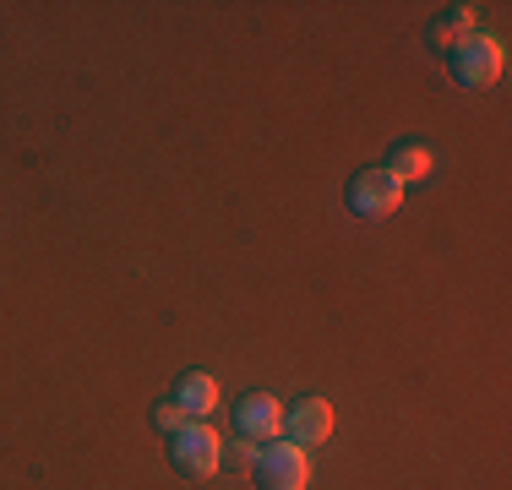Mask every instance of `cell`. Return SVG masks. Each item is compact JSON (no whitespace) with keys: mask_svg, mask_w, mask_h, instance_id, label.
<instances>
[{"mask_svg":"<svg viewBox=\"0 0 512 490\" xmlns=\"http://www.w3.org/2000/svg\"><path fill=\"white\" fill-rule=\"evenodd\" d=\"M447 60H453V82H458V88L485 93V88H496V82H502L507 49H502V39H491V33H469V39H463Z\"/></svg>","mask_w":512,"mask_h":490,"instance_id":"6da1fadb","label":"cell"},{"mask_svg":"<svg viewBox=\"0 0 512 490\" xmlns=\"http://www.w3.org/2000/svg\"><path fill=\"white\" fill-rule=\"evenodd\" d=\"M169 463H175V474H186V480H207V474H218V463H224V436L202 420H186L169 436Z\"/></svg>","mask_w":512,"mask_h":490,"instance_id":"7a4b0ae2","label":"cell"},{"mask_svg":"<svg viewBox=\"0 0 512 490\" xmlns=\"http://www.w3.org/2000/svg\"><path fill=\"white\" fill-rule=\"evenodd\" d=\"M256 480L262 490H311V452L295 441H267L256 458Z\"/></svg>","mask_w":512,"mask_h":490,"instance_id":"3957f363","label":"cell"},{"mask_svg":"<svg viewBox=\"0 0 512 490\" xmlns=\"http://www.w3.org/2000/svg\"><path fill=\"white\" fill-rule=\"evenodd\" d=\"M404 207V180L393 169H365L349 180V213L355 218H393Z\"/></svg>","mask_w":512,"mask_h":490,"instance_id":"277c9868","label":"cell"},{"mask_svg":"<svg viewBox=\"0 0 512 490\" xmlns=\"http://www.w3.org/2000/svg\"><path fill=\"white\" fill-rule=\"evenodd\" d=\"M235 431L246 441H273L284 431V409H278V398H267V392H251V398L235 403Z\"/></svg>","mask_w":512,"mask_h":490,"instance_id":"5b68a950","label":"cell"},{"mask_svg":"<svg viewBox=\"0 0 512 490\" xmlns=\"http://www.w3.org/2000/svg\"><path fill=\"white\" fill-rule=\"evenodd\" d=\"M284 431L295 436V447H322L333 436V403L327 398H306L284 414Z\"/></svg>","mask_w":512,"mask_h":490,"instance_id":"8992f818","label":"cell"},{"mask_svg":"<svg viewBox=\"0 0 512 490\" xmlns=\"http://www.w3.org/2000/svg\"><path fill=\"white\" fill-rule=\"evenodd\" d=\"M175 403L186 409V420H207V414L218 409V382L207 371H191V376H180V387H175Z\"/></svg>","mask_w":512,"mask_h":490,"instance_id":"52a82bcc","label":"cell"},{"mask_svg":"<svg viewBox=\"0 0 512 490\" xmlns=\"http://www.w3.org/2000/svg\"><path fill=\"white\" fill-rule=\"evenodd\" d=\"M469 33H480V11H474V6H453V17H436L431 28H425V39H431L436 49H458Z\"/></svg>","mask_w":512,"mask_h":490,"instance_id":"ba28073f","label":"cell"},{"mask_svg":"<svg viewBox=\"0 0 512 490\" xmlns=\"http://www.w3.org/2000/svg\"><path fill=\"white\" fill-rule=\"evenodd\" d=\"M387 169H393V175L409 186V180H425V175H431V153H425L420 142H409V147H398V153H393V164H387Z\"/></svg>","mask_w":512,"mask_h":490,"instance_id":"9c48e42d","label":"cell"},{"mask_svg":"<svg viewBox=\"0 0 512 490\" xmlns=\"http://www.w3.org/2000/svg\"><path fill=\"white\" fill-rule=\"evenodd\" d=\"M153 425H158V431H169V436H175L180 425H186V409H180L175 398H164V403H158V409H153Z\"/></svg>","mask_w":512,"mask_h":490,"instance_id":"30bf717a","label":"cell"},{"mask_svg":"<svg viewBox=\"0 0 512 490\" xmlns=\"http://www.w3.org/2000/svg\"><path fill=\"white\" fill-rule=\"evenodd\" d=\"M224 458L235 463V469H251V463H256V452H251V447H235V452H224Z\"/></svg>","mask_w":512,"mask_h":490,"instance_id":"8fae6325","label":"cell"}]
</instances>
